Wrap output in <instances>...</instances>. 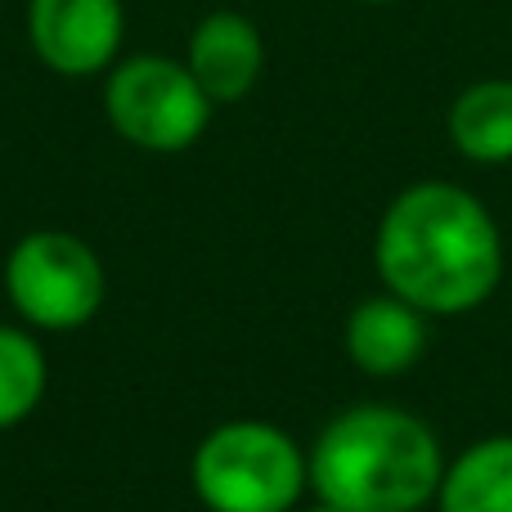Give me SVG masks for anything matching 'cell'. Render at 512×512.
<instances>
[{
    "label": "cell",
    "mask_w": 512,
    "mask_h": 512,
    "mask_svg": "<svg viewBox=\"0 0 512 512\" xmlns=\"http://www.w3.org/2000/svg\"><path fill=\"white\" fill-rule=\"evenodd\" d=\"M450 140L481 167L512 162V81L490 77L463 90L450 104Z\"/></svg>",
    "instance_id": "30bf717a"
},
{
    "label": "cell",
    "mask_w": 512,
    "mask_h": 512,
    "mask_svg": "<svg viewBox=\"0 0 512 512\" xmlns=\"http://www.w3.org/2000/svg\"><path fill=\"white\" fill-rule=\"evenodd\" d=\"M194 495L212 512H292L310 486L301 445L283 427L239 418L207 432L189 463Z\"/></svg>",
    "instance_id": "3957f363"
},
{
    "label": "cell",
    "mask_w": 512,
    "mask_h": 512,
    "mask_svg": "<svg viewBox=\"0 0 512 512\" xmlns=\"http://www.w3.org/2000/svg\"><path fill=\"white\" fill-rule=\"evenodd\" d=\"M364 5H387V0H364Z\"/></svg>",
    "instance_id": "4fadbf2b"
},
{
    "label": "cell",
    "mask_w": 512,
    "mask_h": 512,
    "mask_svg": "<svg viewBox=\"0 0 512 512\" xmlns=\"http://www.w3.org/2000/svg\"><path fill=\"white\" fill-rule=\"evenodd\" d=\"M310 490L342 512H418L436 504L445 454L418 414L396 405L342 409L306 454Z\"/></svg>",
    "instance_id": "7a4b0ae2"
},
{
    "label": "cell",
    "mask_w": 512,
    "mask_h": 512,
    "mask_svg": "<svg viewBox=\"0 0 512 512\" xmlns=\"http://www.w3.org/2000/svg\"><path fill=\"white\" fill-rule=\"evenodd\" d=\"M265 68V45L243 14H207L189 41V72L212 104H234L256 86Z\"/></svg>",
    "instance_id": "ba28073f"
},
{
    "label": "cell",
    "mask_w": 512,
    "mask_h": 512,
    "mask_svg": "<svg viewBox=\"0 0 512 512\" xmlns=\"http://www.w3.org/2000/svg\"><path fill=\"white\" fill-rule=\"evenodd\" d=\"M104 108L122 140L153 153L189 149L212 117V99L194 81L189 63H171L162 54H140L113 68Z\"/></svg>",
    "instance_id": "5b68a950"
},
{
    "label": "cell",
    "mask_w": 512,
    "mask_h": 512,
    "mask_svg": "<svg viewBox=\"0 0 512 512\" xmlns=\"http://www.w3.org/2000/svg\"><path fill=\"white\" fill-rule=\"evenodd\" d=\"M306 512H342V508H333V504H324V499H319L315 508H306Z\"/></svg>",
    "instance_id": "7c38bea8"
},
{
    "label": "cell",
    "mask_w": 512,
    "mask_h": 512,
    "mask_svg": "<svg viewBox=\"0 0 512 512\" xmlns=\"http://www.w3.org/2000/svg\"><path fill=\"white\" fill-rule=\"evenodd\" d=\"M45 396V351L23 328L0 324V432L23 423Z\"/></svg>",
    "instance_id": "8fae6325"
},
{
    "label": "cell",
    "mask_w": 512,
    "mask_h": 512,
    "mask_svg": "<svg viewBox=\"0 0 512 512\" xmlns=\"http://www.w3.org/2000/svg\"><path fill=\"white\" fill-rule=\"evenodd\" d=\"M5 288L32 328H81L104 306V265L95 248L68 230H36L5 261Z\"/></svg>",
    "instance_id": "277c9868"
},
{
    "label": "cell",
    "mask_w": 512,
    "mask_h": 512,
    "mask_svg": "<svg viewBox=\"0 0 512 512\" xmlns=\"http://www.w3.org/2000/svg\"><path fill=\"white\" fill-rule=\"evenodd\" d=\"M427 351V315L396 292L364 297L346 319V355L369 378H400Z\"/></svg>",
    "instance_id": "52a82bcc"
},
{
    "label": "cell",
    "mask_w": 512,
    "mask_h": 512,
    "mask_svg": "<svg viewBox=\"0 0 512 512\" xmlns=\"http://www.w3.org/2000/svg\"><path fill=\"white\" fill-rule=\"evenodd\" d=\"M27 36L50 72L90 77L122 45V0H32Z\"/></svg>",
    "instance_id": "8992f818"
},
{
    "label": "cell",
    "mask_w": 512,
    "mask_h": 512,
    "mask_svg": "<svg viewBox=\"0 0 512 512\" xmlns=\"http://www.w3.org/2000/svg\"><path fill=\"white\" fill-rule=\"evenodd\" d=\"M373 261L387 292L423 315H468L499 288L504 239L477 194L450 180H423L400 189L382 212Z\"/></svg>",
    "instance_id": "6da1fadb"
},
{
    "label": "cell",
    "mask_w": 512,
    "mask_h": 512,
    "mask_svg": "<svg viewBox=\"0 0 512 512\" xmlns=\"http://www.w3.org/2000/svg\"><path fill=\"white\" fill-rule=\"evenodd\" d=\"M436 512H512V436L472 441L445 463Z\"/></svg>",
    "instance_id": "9c48e42d"
}]
</instances>
